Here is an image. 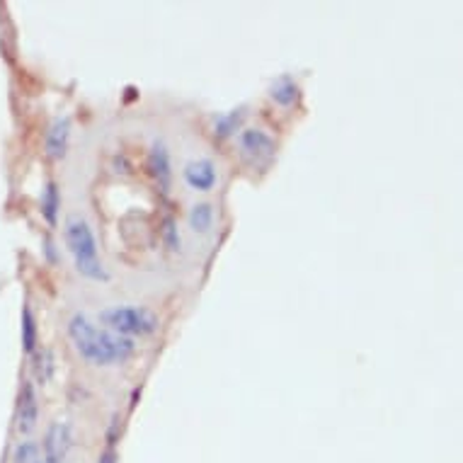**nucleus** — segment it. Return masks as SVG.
I'll use <instances>...</instances> for the list:
<instances>
[{
  "instance_id": "f257e3e1",
  "label": "nucleus",
  "mask_w": 463,
  "mask_h": 463,
  "mask_svg": "<svg viewBox=\"0 0 463 463\" xmlns=\"http://www.w3.org/2000/svg\"><path fill=\"white\" fill-rule=\"evenodd\" d=\"M69 337L80 357L92 366L124 364L134 354V340L109 333L102 326H95L85 313H76L69 320Z\"/></svg>"
},
{
  "instance_id": "f03ea898",
  "label": "nucleus",
  "mask_w": 463,
  "mask_h": 463,
  "mask_svg": "<svg viewBox=\"0 0 463 463\" xmlns=\"http://www.w3.org/2000/svg\"><path fill=\"white\" fill-rule=\"evenodd\" d=\"M63 241H66V248H69L71 258L76 262V272L80 277L92 281L109 279V272H107V267L102 265V258H99L98 238H95L92 226L83 216L71 213L69 219H66V223H63Z\"/></svg>"
},
{
  "instance_id": "7ed1b4c3",
  "label": "nucleus",
  "mask_w": 463,
  "mask_h": 463,
  "mask_svg": "<svg viewBox=\"0 0 463 463\" xmlns=\"http://www.w3.org/2000/svg\"><path fill=\"white\" fill-rule=\"evenodd\" d=\"M99 323L105 330L127 340L153 335L160 326L158 316L146 306H112L99 313Z\"/></svg>"
},
{
  "instance_id": "20e7f679",
  "label": "nucleus",
  "mask_w": 463,
  "mask_h": 463,
  "mask_svg": "<svg viewBox=\"0 0 463 463\" xmlns=\"http://www.w3.org/2000/svg\"><path fill=\"white\" fill-rule=\"evenodd\" d=\"M238 156L250 170H265L277 156V141L260 127H248L238 134Z\"/></svg>"
},
{
  "instance_id": "39448f33",
  "label": "nucleus",
  "mask_w": 463,
  "mask_h": 463,
  "mask_svg": "<svg viewBox=\"0 0 463 463\" xmlns=\"http://www.w3.org/2000/svg\"><path fill=\"white\" fill-rule=\"evenodd\" d=\"M73 449L76 439L69 422H52L44 434V463H73Z\"/></svg>"
},
{
  "instance_id": "423d86ee",
  "label": "nucleus",
  "mask_w": 463,
  "mask_h": 463,
  "mask_svg": "<svg viewBox=\"0 0 463 463\" xmlns=\"http://www.w3.org/2000/svg\"><path fill=\"white\" fill-rule=\"evenodd\" d=\"M146 167H148V175L158 184V190L167 194L170 183H173V163H170V151H167V146L163 141H153L151 144Z\"/></svg>"
},
{
  "instance_id": "0eeeda50",
  "label": "nucleus",
  "mask_w": 463,
  "mask_h": 463,
  "mask_svg": "<svg viewBox=\"0 0 463 463\" xmlns=\"http://www.w3.org/2000/svg\"><path fill=\"white\" fill-rule=\"evenodd\" d=\"M39 420V398L37 388L32 381H23L20 386V395H17V432L30 434L37 427Z\"/></svg>"
},
{
  "instance_id": "6e6552de",
  "label": "nucleus",
  "mask_w": 463,
  "mask_h": 463,
  "mask_svg": "<svg viewBox=\"0 0 463 463\" xmlns=\"http://www.w3.org/2000/svg\"><path fill=\"white\" fill-rule=\"evenodd\" d=\"M183 177L187 187L197 192H209L216 187L219 183V173H216V165H213V160L209 158H199L187 163L183 170Z\"/></svg>"
},
{
  "instance_id": "1a4fd4ad",
  "label": "nucleus",
  "mask_w": 463,
  "mask_h": 463,
  "mask_svg": "<svg viewBox=\"0 0 463 463\" xmlns=\"http://www.w3.org/2000/svg\"><path fill=\"white\" fill-rule=\"evenodd\" d=\"M71 144V119L69 117H56L49 129H46V156L52 160H61L69 153Z\"/></svg>"
},
{
  "instance_id": "9d476101",
  "label": "nucleus",
  "mask_w": 463,
  "mask_h": 463,
  "mask_svg": "<svg viewBox=\"0 0 463 463\" xmlns=\"http://www.w3.org/2000/svg\"><path fill=\"white\" fill-rule=\"evenodd\" d=\"M245 119H248V107L245 105L236 107V109H231V112L219 114V117L213 119V137L219 138V141L238 137V134L243 131Z\"/></svg>"
},
{
  "instance_id": "9b49d317",
  "label": "nucleus",
  "mask_w": 463,
  "mask_h": 463,
  "mask_svg": "<svg viewBox=\"0 0 463 463\" xmlns=\"http://www.w3.org/2000/svg\"><path fill=\"white\" fill-rule=\"evenodd\" d=\"M269 98H272V102H277L279 107H294L298 105V99H301V88H298V83L294 78L288 76V73H284V76H279L272 85H269Z\"/></svg>"
},
{
  "instance_id": "f8f14e48",
  "label": "nucleus",
  "mask_w": 463,
  "mask_h": 463,
  "mask_svg": "<svg viewBox=\"0 0 463 463\" xmlns=\"http://www.w3.org/2000/svg\"><path fill=\"white\" fill-rule=\"evenodd\" d=\"M39 206H42V216L46 219L49 226H56L59 221V212H61V192L56 187V183H49L42 192V199H39Z\"/></svg>"
},
{
  "instance_id": "ddd939ff",
  "label": "nucleus",
  "mask_w": 463,
  "mask_h": 463,
  "mask_svg": "<svg viewBox=\"0 0 463 463\" xmlns=\"http://www.w3.org/2000/svg\"><path fill=\"white\" fill-rule=\"evenodd\" d=\"M32 357H34V364H32V372L37 376V381L44 386L49 383L56 372V359H53V352L46 350V347H37V350L32 352Z\"/></svg>"
},
{
  "instance_id": "4468645a",
  "label": "nucleus",
  "mask_w": 463,
  "mask_h": 463,
  "mask_svg": "<svg viewBox=\"0 0 463 463\" xmlns=\"http://www.w3.org/2000/svg\"><path fill=\"white\" fill-rule=\"evenodd\" d=\"M213 221H216V212L209 202H199L190 209V228L194 233H209L213 228Z\"/></svg>"
},
{
  "instance_id": "2eb2a0df",
  "label": "nucleus",
  "mask_w": 463,
  "mask_h": 463,
  "mask_svg": "<svg viewBox=\"0 0 463 463\" xmlns=\"http://www.w3.org/2000/svg\"><path fill=\"white\" fill-rule=\"evenodd\" d=\"M37 318H34V313H32L30 304L23 306V350L27 352V354H32V352L37 350Z\"/></svg>"
},
{
  "instance_id": "dca6fc26",
  "label": "nucleus",
  "mask_w": 463,
  "mask_h": 463,
  "mask_svg": "<svg viewBox=\"0 0 463 463\" xmlns=\"http://www.w3.org/2000/svg\"><path fill=\"white\" fill-rule=\"evenodd\" d=\"M13 461L15 463H44V456H42V447L37 441L24 439L20 441L13 451Z\"/></svg>"
},
{
  "instance_id": "f3484780",
  "label": "nucleus",
  "mask_w": 463,
  "mask_h": 463,
  "mask_svg": "<svg viewBox=\"0 0 463 463\" xmlns=\"http://www.w3.org/2000/svg\"><path fill=\"white\" fill-rule=\"evenodd\" d=\"M163 241H165L167 250H173V252L183 250V236H180V231H177L175 219H170V216L163 221Z\"/></svg>"
},
{
  "instance_id": "a211bd4d",
  "label": "nucleus",
  "mask_w": 463,
  "mask_h": 463,
  "mask_svg": "<svg viewBox=\"0 0 463 463\" xmlns=\"http://www.w3.org/2000/svg\"><path fill=\"white\" fill-rule=\"evenodd\" d=\"M44 245H46L44 250H46V255H49V260H52V262H56V250H53V243L49 241V238L44 241Z\"/></svg>"
},
{
  "instance_id": "6ab92c4d",
  "label": "nucleus",
  "mask_w": 463,
  "mask_h": 463,
  "mask_svg": "<svg viewBox=\"0 0 463 463\" xmlns=\"http://www.w3.org/2000/svg\"><path fill=\"white\" fill-rule=\"evenodd\" d=\"M98 463H117V456H114V451H105V454L99 456Z\"/></svg>"
}]
</instances>
